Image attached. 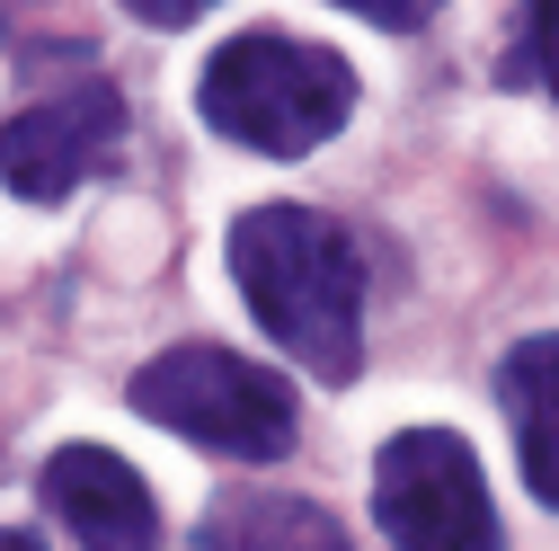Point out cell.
I'll use <instances>...</instances> for the list:
<instances>
[{
    "label": "cell",
    "mask_w": 559,
    "mask_h": 551,
    "mask_svg": "<svg viewBox=\"0 0 559 551\" xmlns=\"http://www.w3.org/2000/svg\"><path fill=\"white\" fill-rule=\"evenodd\" d=\"M133 409L152 427L204 445V454H231V462H275L294 454L302 436V409H294V383L275 365H249L231 348H169L133 374Z\"/></svg>",
    "instance_id": "obj_3"
},
{
    "label": "cell",
    "mask_w": 559,
    "mask_h": 551,
    "mask_svg": "<svg viewBox=\"0 0 559 551\" xmlns=\"http://www.w3.org/2000/svg\"><path fill=\"white\" fill-rule=\"evenodd\" d=\"M498 81L559 98V0H524V19H515V45H507V62H498Z\"/></svg>",
    "instance_id": "obj_9"
},
{
    "label": "cell",
    "mask_w": 559,
    "mask_h": 551,
    "mask_svg": "<svg viewBox=\"0 0 559 551\" xmlns=\"http://www.w3.org/2000/svg\"><path fill=\"white\" fill-rule=\"evenodd\" d=\"M195 542H204V551H240V542H320V551H337L346 525L320 516V507H302V499H266V490H249V499H231V507L204 516Z\"/></svg>",
    "instance_id": "obj_8"
},
{
    "label": "cell",
    "mask_w": 559,
    "mask_h": 551,
    "mask_svg": "<svg viewBox=\"0 0 559 551\" xmlns=\"http://www.w3.org/2000/svg\"><path fill=\"white\" fill-rule=\"evenodd\" d=\"M231 285L258 329L320 383H356L365 365V249L320 204H249L231 223Z\"/></svg>",
    "instance_id": "obj_1"
},
{
    "label": "cell",
    "mask_w": 559,
    "mask_h": 551,
    "mask_svg": "<svg viewBox=\"0 0 559 551\" xmlns=\"http://www.w3.org/2000/svg\"><path fill=\"white\" fill-rule=\"evenodd\" d=\"M0 551H27V534H19V525H0Z\"/></svg>",
    "instance_id": "obj_12"
},
{
    "label": "cell",
    "mask_w": 559,
    "mask_h": 551,
    "mask_svg": "<svg viewBox=\"0 0 559 551\" xmlns=\"http://www.w3.org/2000/svg\"><path fill=\"white\" fill-rule=\"evenodd\" d=\"M36 490H45V516L72 542H90V551H152L160 542L152 480L133 471L124 454H107V445H62Z\"/></svg>",
    "instance_id": "obj_6"
},
{
    "label": "cell",
    "mask_w": 559,
    "mask_h": 551,
    "mask_svg": "<svg viewBox=\"0 0 559 551\" xmlns=\"http://www.w3.org/2000/svg\"><path fill=\"white\" fill-rule=\"evenodd\" d=\"M498 409H507V427H515L524 490L559 516V329L507 348V365H498Z\"/></svg>",
    "instance_id": "obj_7"
},
{
    "label": "cell",
    "mask_w": 559,
    "mask_h": 551,
    "mask_svg": "<svg viewBox=\"0 0 559 551\" xmlns=\"http://www.w3.org/2000/svg\"><path fill=\"white\" fill-rule=\"evenodd\" d=\"M337 10H356L365 27H391V36H408V27H427L444 0H337Z\"/></svg>",
    "instance_id": "obj_10"
},
{
    "label": "cell",
    "mask_w": 559,
    "mask_h": 551,
    "mask_svg": "<svg viewBox=\"0 0 559 551\" xmlns=\"http://www.w3.org/2000/svg\"><path fill=\"white\" fill-rule=\"evenodd\" d=\"M116 152H124L116 81H62L36 107L0 116V178H10V196H27V204H62L81 178L116 169Z\"/></svg>",
    "instance_id": "obj_5"
},
{
    "label": "cell",
    "mask_w": 559,
    "mask_h": 551,
    "mask_svg": "<svg viewBox=\"0 0 559 551\" xmlns=\"http://www.w3.org/2000/svg\"><path fill=\"white\" fill-rule=\"evenodd\" d=\"M124 10L143 19V27H195L204 10H214V0H124Z\"/></svg>",
    "instance_id": "obj_11"
},
{
    "label": "cell",
    "mask_w": 559,
    "mask_h": 551,
    "mask_svg": "<svg viewBox=\"0 0 559 551\" xmlns=\"http://www.w3.org/2000/svg\"><path fill=\"white\" fill-rule=\"evenodd\" d=\"M195 116L214 125L223 143L258 152V161H302L356 116V62L337 45H311V36L249 27V36H231L204 62Z\"/></svg>",
    "instance_id": "obj_2"
},
{
    "label": "cell",
    "mask_w": 559,
    "mask_h": 551,
    "mask_svg": "<svg viewBox=\"0 0 559 551\" xmlns=\"http://www.w3.org/2000/svg\"><path fill=\"white\" fill-rule=\"evenodd\" d=\"M373 525L400 551H498L507 542L479 454L453 427H400L373 454Z\"/></svg>",
    "instance_id": "obj_4"
}]
</instances>
